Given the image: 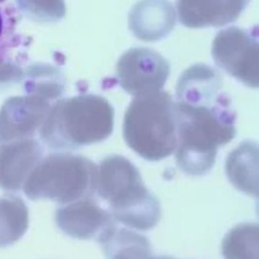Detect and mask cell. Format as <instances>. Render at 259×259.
<instances>
[{
    "label": "cell",
    "instance_id": "obj_1",
    "mask_svg": "<svg viewBox=\"0 0 259 259\" xmlns=\"http://www.w3.org/2000/svg\"><path fill=\"white\" fill-rule=\"evenodd\" d=\"M174 112L177 165L189 175L207 174L218 148L236 135V116L218 72L206 65L185 71L177 84Z\"/></svg>",
    "mask_w": 259,
    "mask_h": 259
},
{
    "label": "cell",
    "instance_id": "obj_2",
    "mask_svg": "<svg viewBox=\"0 0 259 259\" xmlns=\"http://www.w3.org/2000/svg\"><path fill=\"white\" fill-rule=\"evenodd\" d=\"M113 218L139 230L155 227L161 218L160 203L145 187L137 168L125 157H107L98 166L97 189Z\"/></svg>",
    "mask_w": 259,
    "mask_h": 259
},
{
    "label": "cell",
    "instance_id": "obj_3",
    "mask_svg": "<svg viewBox=\"0 0 259 259\" xmlns=\"http://www.w3.org/2000/svg\"><path fill=\"white\" fill-rule=\"evenodd\" d=\"M123 136L127 145L151 161L162 160L177 148L174 101L167 92L136 97L125 115Z\"/></svg>",
    "mask_w": 259,
    "mask_h": 259
},
{
    "label": "cell",
    "instance_id": "obj_4",
    "mask_svg": "<svg viewBox=\"0 0 259 259\" xmlns=\"http://www.w3.org/2000/svg\"><path fill=\"white\" fill-rule=\"evenodd\" d=\"M98 166L82 156L53 154L40 160L23 184L32 200L72 203L89 198L97 189Z\"/></svg>",
    "mask_w": 259,
    "mask_h": 259
},
{
    "label": "cell",
    "instance_id": "obj_5",
    "mask_svg": "<svg viewBox=\"0 0 259 259\" xmlns=\"http://www.w3.org/2000/svg\"><path fill=\"white\" fill-rule=\"evenodd\" d=\"M212 55L220 67L245 85L258 87V43L252 34L238 28L223 30L213 40Z\"/></svg>",
    "mask_w": 259,
    "mask_h": 259
},
{
    "label": "cell",
    "instance_id": "obj_6",
    "mask_svg": "<svg viewBox=\"0 0 259 259\" xmlns=\"http://www.w3.org/2000/svg\"><path fill=\"white\" fill-rule=\"evenodd\" d=\"M116 72L122 89L139 97L161 91L169 75V66L158 53L134 48L122 56Z\"/></svg>",
    "mask_w": 259,
    "mask_h": 259
},
{
    "label": "cell",
    "instance_id": "obj_7",
    "mask_svg": "<svg viewBox=\"0 0 259 259\" xmlns=\"http://www.w3.org/2000/svg\"><path fill=\"white\" fill-rule=\"evenodd\" d=\"M72 109L71 140L78 145L101 142L111 135L113 107L104 98L87 97L74 103Z\"/></svg>",
    "mask_w": 259,
    "mask_h": 259
},
{
    "label": "cell",
    "instance_id": "obj_8",
    "mask_svg": "<svg viewBox=\"0 0 259 259\" xmlns=\"http://www.w3.org/2000/svg\"><path fill=\"white\" fill-rule=\"evenodd\" d=\"M250 0H177L181 23L188 28L220 27L236 21Z\"/></svg>",
    "mask_w": 259,
    "mask_h": 259
},
{
    "label": "cell",
    "instance_id": "obj_9",
    "mask_svg": "<svg viewBox=\"0 0 259 259\" xmlns=\"http://www.w3.org/2000/svg\"><path fill=\"white\" fill-rule=\"evenodd\" d=\"M116 221L111 213L101 208L95 200L81 198L59 209L56 213L57 225L75 239L94 237Z\"/></svg>",
    "mask_w": 259,
    "mask_h": 259
},
{
    "label": "cell",
    "instance_id": "obj_10",
    "mask_svg": "<svg viewBox=\"0 0 259 259\" xmlns=\"http://www.w3.org/2000/svg\"><path fill=\"white\" fill-rule=\"evenodd\" d=\"M175 23V10L167 0H142L133 7L128 19L135 35L146 41L165 37Z\"/></svg>",
    "mask_w": 259,
    "mask_h": 259
},
{
    "label": "cell",
    "instance_id": "obj_11",
    "mask_svg": "<svg viewBox=\"0 0 259 259\" xmlns=\"http://www.w3.org/2000/svg\"><path fill=\"white\" fill-rule=\"evenodd\" d=\"M41 150L34 142L0 147V188L18 190L41 160Z\"/></svg>",
    "mask_w": 259,
    "mask_h": 259
},
{
    "label": "cell",
    "instance_id": "obj_12",
    "mask_svg": "<svg viewBox=\"0 0 259 259\" xmlns=\"http://www.w3.org/2000/svg\"><path fill=\"white\" fill-rule=\"evenodd\" d=\"M226 171L232 184L250 195H258V149L254 142H245L227 157Z\"/></svg>",
    "mask_w": 259,
    "mask_h": 259
},
{
    "label": "cell",
    "instance_id": "obj_13",
    "mask_svg": "<svg viewBox=\"0 0 259 259\" xmlns=\"http://www.w3.org/2000/svg\"><path fill=\"white\" fill-rule=\"evenodd\" d=\"M106 255L114 258H147L151 255L149 242L145 236L125 229H118L116 221L99 235Z\"/></svg>",
    "mask_w": 259,
    "mask_h": 259
},
{
    "label": "cell",
    "instance_id": "obj_14",
    "mask_svg": "<svg viewBox=\"0 0 259 259\" xmlns=\"http://www.w3.org/2000/svg\"><path fill=\"white\" fill-rule=\"evenodd\" d=\"M28 227V210L23 200L14 195L0 197V247L16 243Z\"/></svg>",
    "mask_w": 259,
    "mask_h": 259
},
{
    "label": "cell",
    "instance_id": "obj_15",
    "mask_svg": "<svg viewBox=\"0 0 259 259\" xmlns=\"http://www.w3.org/2000/svg\"><path fill=\"white\" fill-rule=\"evenodd\" d=\"M258 236L257 224L237 226L224 238L223 254L227 258H257Z\"/></svg>",
    "mask_w": 259,
    "mask_h": 259
},
{
    "label": "cell",
    "instance_id": "obj_16",
    "mask_svg": "<svg viewBox=\"0 0 259 259\" xmlns=\"http://www.w3.org/2000/svg\"><path fill=\"white\" fill-rule=\"evenodd\" d=\"M16 22L13 10L4 0H0V63L5 57L13 40Z\"/></svg>",
    "mask_w": 259,
    "mask_h": 259
}]
</instances>
